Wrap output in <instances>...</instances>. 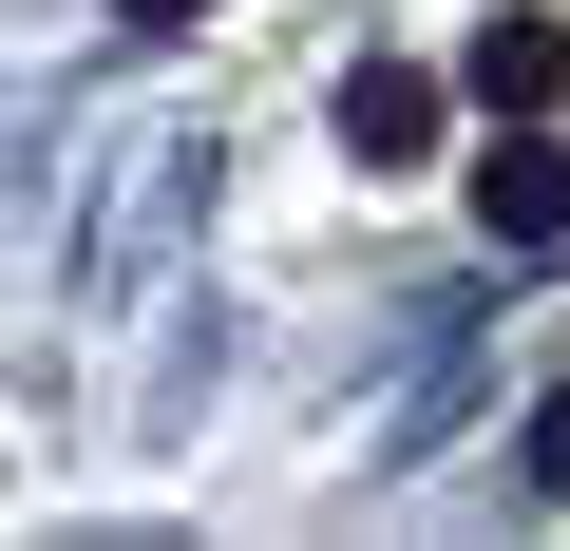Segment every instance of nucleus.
Here are the masks:
<instances>
[{
  "mask_svg": "<svg viewBox=\"0 0 570 551\" xmlns=\"http://www.w3.org/2000/svg\"><path fill=\"white\" fill-rule=\"evenodd\" d=\"M532 494H570V381L532 400Z\"/></svg>",
  "mask_w": 570,
  "mask_h": 551,
  "instance_id": "obj_4",
  "label": "nucleus"
},
{
  "mask_svg": "<svg viewBox=\"0 0 570 551\" xmlns=\"http://www.w3.org/2000/svg\"><path fill=\"white\" fill-rule=\"evenodd\" d=\"M343 152H362V171H419V152H438V77H419V58H362V77H343Z\"/></svg>",
  "mask_w": 570,
  "mask_h": 551,
  "instance_id": "obj_2",
  "label": "nucleus"
},
{
  "mask_svg": "<svg viewBox=\"0 0 570 551\" xmlns=\"http://www.w3.org/2000/svg\"><path fill=\"white\" fill-rule=\"evenodd\" d=\"M475 228H494V247H551V228H570V152H551L532 115H494V152H475Z\"/></svg>",
  "mask_w": 570,
  "mask_h": 551,
  "instance_id": "obj_1",
  "label": "nucleus"
},
{
  "mask_svg": "<svg viewBox=\"0 0 570 551\" xmlns=\"http://www.w3.org/2000/svg\"><path fill=\"white\" fill-rule=\"evenodd\" d=\"M115 20H134V39H190V20H209V0H115Z\"/></svg>",
  "mask_w": 570,
  "mask_h": 551,
  "instance_id": "obj_5",
  "label": "nucleus"
},
{
  "mask_svg": "<svg viewBox=\"0 0 570 551\" xmlns=\"http://www.w3.org/2000/svg\"><path fill=\"white\" fill-rule=\"evenodd\" d=\"M456 77H475L494 115H551V96H570V39H551V20H513V0H494V20H475V58H456Z\"/></svg>",
  "mask_w": 570,
  "mask_h": 551,
  "instance_id": "obj_3",
  "label": "nucleus"
}]
</instances>
